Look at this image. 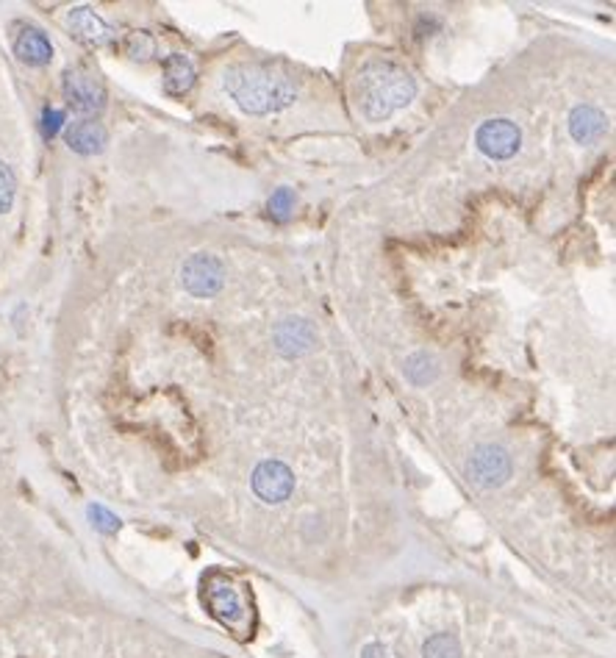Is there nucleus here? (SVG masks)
Instances as JSON below:
<instances>
[{
  "instance_id": "obj_2",
  "label": "nucleus",
  "mask_w": 616,
  "mask_h": 658,
  "mask_svg": "<svg viewBox=\"0 0 616 658\" xmlns=\"http://www.w3.org/2000/svg\"><path fill=\"white\" fill-rule=\"evenodd\" d=\"M417 95V81L409 70L391 62H372L356 78V103L369 123H383L406 108Z\"/></svg>"
},
{
  "instance_id": "obj_9",
  "label": "nucleus",
  "mask_w": 616,
  "mask_h": 658,
  "mask_svg": "<svg viewBox=\"0 0 616 658\" xmlns=\"http://www.w3.org/2000/svg\"><path fill=\"white\" fill-rule=\"evenodd\" d=\"M67 28L70 34L84 42V45H92V47H103L115 39V28H111L97 12H92L89 6H76L70 9L67 15Z\"/></svg>"
},
{
  "instance_id": "obj_4",
  "label": "nucleus",
  "mask_w": 616,
  "mask_h": 658,
  "mask_svg": "<svg viewBox=\"0 0 616 658\" xmlns=\"http://www.w3.org/2000/svg\"><path fill=\"white\" fill-rule=\"evenodd\" d=\"M62 89H65V97H67L70 108H76L78 115L92 117V115H100L106 108V89H103L100 78L81 70V67H70L65 73Z\"/></svg>"
},
{
  "instance_id": "obj_13",
  "label": "nucleus",
  "mask_w": 616,
  "mask_h": 658,
  "mask_svg": "<svg viewBox=\"0 0 616 658\" xmlns=\"http://www.w3.org/2000/svg\"><path fill=\"white\" fill-rule=\"evenodd\" d=\"M195 65L181 56V53H173V56L164 59V92L173 95V97H181L187 95L192 86H195Z\"/></svg>"
},
{
  "instance_id": "obj_8",
  "label": "nucleus",
  "mask_w": 616,
  "mask_h": 658,
  "mask_svg": "<svg viewBox=\"0 0 616 658\" xmlns=\"http://www.w3.org/2000/svg\"><path fill=\"white\" fill-rule=\"evenodd\" d=\"M275 348L281 356L287 359H295V356H306L308 350H314L317 345V334L308 319H300V317H289L284 322H278L275 328Z\"/></svg>"
},
{
  "instance_id": "obj_17",
  "label": "nucleus",
  "mask_w": 616,
  "mask_h": 658,
  "mask_svg": "<svg viewBox=\"0 0 616 658\" xmlns=\"http://www.w3.org/2000/svg\"><path fill=\"white\" fill-rule=\"evenodd\" d=\"M15 192H17V178L12 173V167L0 164V214H6L15 203Z\"/></svg>"
},
{
  "instance_id": "obj_18",
  "label": "nucleus",
  "mask_w": 616,
  "mask_h": 658,
  "mask_svg": "<svg viewBox=\"0 0 616 658\" xmlns=\"http://www.w3.org/2000/svg\"><path fill=\"white\" fill-rule=\"evenodd\" d=\"M89 520H92V525H95V531H100V533H117L120 531V517H115L108 509H103V506H89Z\"/></svg>"
},
{
  "instance_id": "obj_16",
  "label": "nucleus",
  "mask_w": 616,
  "mask_h": 658,
  "mask_svg": "<svg viewBox=\"0 0 616 658\" xmlns=\"http://www.w3.org/2000/svg\"><path fill=\"white\" fill-rule=\"evenodd\" d=\"M422 658H461V644L453 633H436L425 642Z\"/></svg>"
},
{
  "instance_id": "obj_3",
  "label": "nucleus",
  "mask_w": 616,
  "mask_h": 658,
  "mask_svg": "<svg viewBox=\"0 0 616 658\" xmlns=\"http://www.w3.org/2000/svg\"><path fill=\"white\" fill-rule=\"evenodd\" d=\"M475 145L483 156H489L494 161H506V158L517 156V150L522 147V131L514 120L494 117V120L480 123V128L475 134Z\"/></svg>"
},
{
  "instance_id": "obj_5",
  "label": "nucleus",
  "mask_w": 616,
  "mask_h": 658,
  "mask_svg": "<svg viewBox=\"0 0 616 658\" xmlns=\"http://www.w3.org/2000/svg\"><path fill=\"white\" fill-rule=\"evenodd\" d=\"M181 284L195 298H214L226 284V269L214 256L195 253L181 267Z\"/></svg>"
},
{
  "instance_id": "obj_11",
  "label": "nucleus",
  "mask_w": 616,
  "mask_h": 658,
  "mask_svg": "<svg viewBox=\"0 0 616 658\" xmlns=\"http://www.w3.org/2000/svg\"><path fill=\"white\" fill-rule=\"evenodd\" d=\"M608 131V117L594 106H575L570 112V134L581 145H594Z\"/></svg>"
},
{
  "instance_id": "obj_15",
  "label": "nucleus",
  "mask_w": 616,
  "mask_h": 658,
  "mask_svg": "<svg viewBox=\"0 0 616 658\" xmlns=\"http://www.w3.org/2000/svg\"><path fill=\"white\" fill-rule=\"evenodd\" d=\"M403 372H406V378L411 380V383H417V387H425V383H430V380H436V375H439V361L430 356V353H411L409 359H406V367H403Z\"/></svg>"
},
{
  "instance_id": "obj_22",
  "label": "nucleus",
  "mask_w": 616,
  "mask_h": 658,
  "mask_svg": "<svg viewBox=\"0 0 616 658\" xmlns=\"http://www.w3.org/2000/svg\"><path fill=\"white\" fill-rule=\"evenodd\" d=\"M361 658H395V655L389 653V647H386V644H380V642H372V644H367V647H364Z\"/></svg>"
},
{
  "instance_id": "obj_19",
  "label": "nucleus",
  "mask_w": 616,
  "mask_h": 658,
  "mask_svg": "<svg viewBox=\"0 0 616 658\" xmlns=\"http://www.w3.org/2000/svg\"><path fill=\"white\" fill-rule=\"evenodd\" d=\"M128 53L134 59H153V53H156V42L145 34V31H136V34H131V39H128Z\"/></svg>"
},
{
  "instance_id": "obj_10",
  "label": "nucleus",
  "mask_w": 616,
  "mask_h": 658,
  "mask_svg": "<svg viewBox=\"0 0 616 658\" xmlns=\"http://www.w3.org/2000/svg\"><path fill=\"white\" fill-rule=\"evenodd\" d=\"M15 53H17V59L28 67H45L53 59V45L39 28L23 25L20 34L15 36Z\"/></svg>"
},
{
  "instance_id": "obj_20",
  "label": "nucleus",
  "mask_w": 616,
  "mask_h": 658,
  "mask_svg": "<svg viewBox=\"0 0 616 658\" xmlns=\"http://www.w3.org/2000/svg\"><path fill=\"white\" fill-rule=\"evenodd\" d=\"M292 206H295L292 189H278V192L269 197V214H272L275 219H287L289 211H292Z\"/></svg>"
},
{
  "instance_id": "obj_1",
  "label": "nucleus",
  "mask_w": 616,
  "mask_h": 658,
  "mask_svg": "<svg viewBox=\"0 0 616 658\" xmlns=\"http://www.w3.org/2000/svg\"><path fill=\"white\" fill-rule=\"evenodd\" d=\"M226 92L245 115H275L298 100V86L289 76L269 65H234L226 70Z\"/></svg>"
},
{
  "instance_id": "obj_12",
  "label": "nucleus",
  "mask_w": 616,
  "mask_h": 658,
  "mask_svg": "<svg viewBox=\"0 0 616 658\" xmlns=\"http://www.w3.org/2000/svg\"><path fill=\"white\" fill-rule=\"evenodd\" d=\"M65 139L70 145L73 153L78 156H95L106 147V128L95 120H78V123H70L67 131H65Z\"/></svg>"
},
{
  "instance_id": "obj_7",
  "label": "nucleus",
  "mask_w": 616,
  "mask_h": 658,
  "mask_svg": "<svg viewBox=\"0 0 616 658\" xmlns=\"http://www.w3.org/2000/svg\"><path fill=\"white\" fill-rule=\"evenodd\" d=\"M253 491L269 506L284 503L295 491V472L284 461H275V459L261 461L253 470Z\"/></svg>"
},
{
  "instance_id": "obj_6",
  "label": "nucleus",
  "mask_w": 616,
  "mask_h": 658,
  "mask_svg": "<svg viewBox=\"0 0 616 658\" xmlns=\"http://www.w3.org/2000/svg\"><path fill=\"white\" fill-rule=\"evenodd\" d=\"M467 475L480 489L502 486L511 478V456H509V450H502L500 445H480V448H475V453L470 456V464H467Z\"/></svg>"
},
{
  "instance_id": "obj_21",
  "label": "nucleus",
  "mask_w": 616,
  "mask_h": 658,
  "mask_svg": "<svg viewBox=\"0 0 616 658\" xmlns=\"http://www.w3.org/2000/svg\"><path fill=\"white\" fill-rule=\"evenodd\" d=\"M65 126V112H59V108H45V115H42V134L47 139H53L56 134L62 131Z\"/></svg>"
},
{
  "instance_id": "obj_14",
  "label": "nucleus",
  "mask_w": 616,
  "mask_h": 658,
  "mask_svg": "<svg viewBox=\"0 0 616 658\" xmlns=\"http://www.w3.org/2000/svg\"><path fill=\"white\" fill-rule=\"evenodd\" d=\"M208 602H211V609L217 612V617H222L226 623H239L245 617L239 594L231 586H214L208 592Z\"/></svg>"
}]
</instances>
